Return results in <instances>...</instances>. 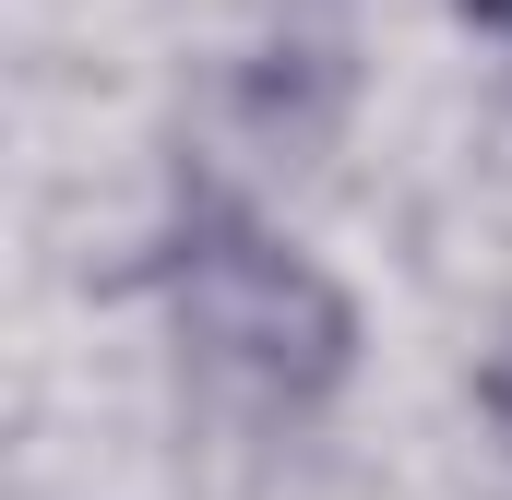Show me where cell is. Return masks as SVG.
Returning <instances> with one entry per match:
<instances>
[{
	"mask_svg": "<svg viewBox=\"0 0 512 500\" xmlns=\"http://www.w3.org/2000/svg\"><path fill=\"white\" fill-rule=\"evenodd\" d=\"M167 298H179V334L274 405H322L358 370L346 286L310 250H286L274 227H251L239 203H191V227L167 239Z\"/></svg>",
	"mask_w": 512,
	"mask_h": 500,
	"instance_id": "obj_1",
	"label": "cell"
},
{
	"mask_svg": "<svg viewBox=\"0 0 512 500\" xmlns=\"http://www.w3.org/2000/svg\"><path fill=\"white\" fill-rule=\"evenodd\" d=\"M465 24H501V36H512V0H465Z\"/></svg>",
	"mask_w": 512,
	"mask_h": 500,
	"instance_id": "obj_2",
	"label": "cell"
}]
</instances>
